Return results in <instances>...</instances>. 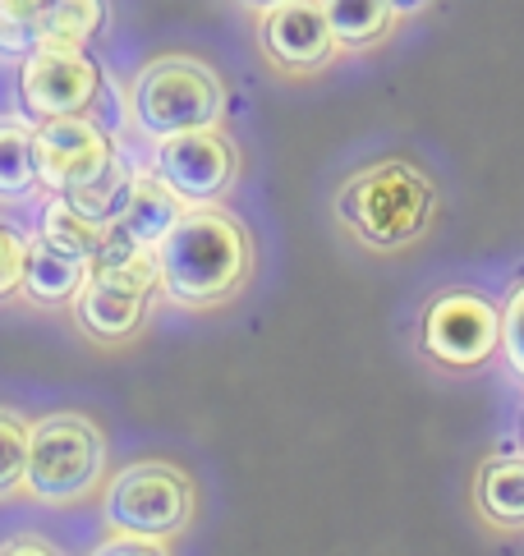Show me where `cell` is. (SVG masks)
Returning <instances> with one entry per match:
<instances>
[{
	"mask_svg": "<svg viewBox=\"0 0 524 556\" xmlns=\"http://www.w3.org/2000/svg\"><path fill=\"white\" fill-rule=\"evenodd\" d=\"M340 216L373 249H400L423 235L433 216V185L406 162L369 166L340 189Z\"/></svg>",
	"mask_w": 524,
	"mask_h": 556,
	"instance_id": "cell-2",
	"label": "cell"
},
{
	"mask_svg": "<svg viewBox=\"0 0 524 556\" xmlns=\"http://www.w3.org/2000/svg\"><path fill=\"white\" fill-rule=\"evenodd\" d=\"M10 552H55V547L47 539H37V533H18V539L0 543V556H10Z\"/></svg>",
	"mask_w": 524,
	"mask_h": 556,
	"instance_id": "cell-24",
	"label": "cell"
},
{
	"mask_svg": "<svg viewBox=\"0 0 524 556\" xmlns=\"http://www.w3.org/2000/svg\"><path fill=\"white\" fill-rule=\"evenodd\" d=\"M28 419H18L14 409H0V496H14L24 488L28 473Z\"/></svg>",
	"mask_w": 524,
	"mask_h": 556,
	"instance_id": "cell-19",
	"label": "cell"
},
{
	"mask_svg": "<svg viewBox=\"0 0 524 556\" xmlns=\"http://www.w3.org/2000/svg\"><path fill=\"white\" fill-rule=\"evenodd\" d=\"M185 212H189V203H185V198H179V193L152 170V175H134L129 198H125V207H120L115 222L125 226L138 244H152V249H157Z\"/></svg>",
	"mask_w": 524,
	"mask_h": 556,
	"instance_id": "cell-11",
	"label": "cell"
},
{
	"mask_svg": "<svg viewBox=\"0 0 524 556\" xmlns=\"http://www.w3.org/2000/svg\"><path fill=\"white\" fill-rule=\"evenodd\" d=\"M107 469V442L84 414H47L28 428L24 488L47 506H74L92 496Z\"/></svg>",
	"mask_w": 524,
	"mask_h": 556,
	"instance_id": "cell-3",
	"label": "cell"
},
{
	"mask_svg": "<svg viewBox=\"0 0 524 556\" xmlns=\"http://www.w3.org/2000/svg\"><path fill=\"white\" fill-rule=\"evenodd\" d=\"M134 175L138 170H129V162L115 152V162L97 175L92 185H84V189H74V193H65L70 203L78 207V212H88V216H97V222H115L120 216V207H125V198H129V185H134Z\"/></svg>",
	"mask_w": 524,
	"mask_h": 556,
	"instance_id": "cell-18",
	"label": "cell"
},
{
	"mask_svg": "<svg viewBox=\"0 0 524 556\" xmlns=\"http://www.w3.org/2000/svg\"><path fill=\"white\" fill-rule=\"evenodd\" d=\"M478 510L501 529H524V455H501L478 473Z\"/></svg>",
	"mask_w": 524,
	"mask_h": 556,
	"instance_id": "cell-13",
	"label": "cell"
},
{
	"mask_svg": "<svg viewBox=\"0 0 524 556\" xmlns=\"http://www.w3.org/2000/svg\"><path fill=\"white\" fill-rule=\"evenodd\" d=\"M322 10L332 18L336 47H369L391 28V0H322Z\"/></svg>",
	"mask_w": 524,
	"mask_h": 556,
	"instance_id": "cell-17",
	"label": "cell"
},
{
	"mask_svg": "<svg viewBox=\"0 0 524 556\" xmlns=\"http://www.w3.org/2000/svg\"><path fill=\"white\" fill-rule=\"evenodd\" d=\"M111 162H115L111 134L97 121H88V111L37 121V129H33V166H37V185H42L47 193L84 189Z\"/></svg>",
	"mask_w": 524,
	"mask_h": 556,
	"instance_id": "cell-6",
	"label": "cell"
},
{
	"mask_svg": "<svg viewBox=\"0 0 524 556\" xmlns=\"http://www.w3.org/2000/svg\"><path fill=\"white\" fill-rule=\"evenodd\" d=\"M152 556V552H166V539H148V533H129V529H111V539L97 547V556Z\"/></svg>",
	"mask_w": 524,
	"mask_h": 556,
	"instance_id": "cell-23",
	"label": "cell"
},
{
	"mask_svg": "<svg viewBox=\"0 0 524 556\" xmlns=\"http://www.w3.org/2000/svg\"><path fill=\"white\" fill-rule=\"evenodd\" d=\"M47 0H0V51L28 55L37 47V18Z\"/></svg>",
	"mask_w": 524,
	"mask_h": 556,
	"instance_id": "cell-20",
	"label": "cell"
},
{
	"mask_svg": "<svg viewBox=\"0 0 524 556\" xmlns=\"http://www.w3.org/2000/svg\"><path fill=\"white\" fill-rule=\"evenodd\" d=\"M433 0H391V10L396 14H419V10H428Z\"/></svg>",
	"mask_w": 524,
	"mask_h": 556,
	"instance_id": "cell-25",
	"label": "cell"
},
{
	"mask_svg": "<svg viewBox=\"0 0 524 556\" xmlns=\"http://www.w3.org/2000/svg\"><path fill=\"white\" fill-rule=\"evenodd\" d=\"M262 47L280 70H322L336 51L322 0H276L262 10Z\"/></svg>",
	"mask_w": 524,
	"mask_h": 556,
	"instance_id": "cell-10",
	"label": "cell"
},
{
	"mask_svg": "<svg viewBox=\"0 0 524 556\" xmlns=\"http://www.w3.org/2000/svg\"><path fill=\"white\" fill-rule=\"evenodd\" d=\"M423 350L447 368H478L501 350V308L474 290L437 294L423 313Z\"/></svg>",
	"mask_w": 524,
	"mask_h": 556,
	"instance_id": "cell-8",
	"label": "cell"
},
{
	"mask_svg": "<svg viewBox=\"0 0 524 556\" xmlns=\"http://www.w3.org/2000/svg\"><path fill=\"white\" fill-rule=\"evenodd\" d=\"M102 92V70L88 47H33L18 70V97L33 121L55 115H84Z\"/></svg>",
	"mask_w": 524,
	"mask_h": 556,
	"instance_id": "cell-7",
	"label": "cell"
},
{
	"mask_svg": "<svg viewBox=\"0 0 524 556\" xmlns=\"http://www.w3.org/2000/svg\"><path fill=\"white\" fill-rule=\"evenodd\" d=\"M88 276H92V263H84V257L60 253L47 240L28 244L24 290H28L33 304H70V300H78V290H84Z\"/></svg>",
	"mask_w": 524,
	"mask_h": 556,
	"instance_id": "cell-12",
	"label": "cell"
},
{
	"mask_svg": "<svg viewBox=\"0 0 524 556\" xmlns=\"http://www.w3.org/2000/svg\"><path fill=\"white\" fill-rule=\"evenodd\" d=\"M33 121L24 115H0V203L28 198L37 189L33 166Z\"/></svg>",
	"mask_w": 524,
	"mask_h": 556,
	"instance_id": "cell-16",
	"label": "cell"
},
{
	"mask_svg": "<svg viewBox=\"0 0 524 556\" xmlns=\"http://www.w3.org/2000/svg\"><path fill=\"white\" fill-rule=\"evenodd\" d=\"M107 28V0H47L37 47H88Z\"/></svg>",
	"mask_w": 524,
	"mask_h": 556,
	"instance_id": "cell-14",
	"label": "cell"
},
{
	"mask_svg": "<svg viewBox=\"0 0 524 556\" xmlns=\"http://www.w3.org/2000/svg\"><path fill=\"white\" fill-rule=\"evenodd\" d=\"M157 175L166 180L189 207L226 198L235 185V148L221 125H198L157 138Z\"/></svg>",
	"mask_w": 524,
	"mask_h": 556,
	"instance_id": "cell-9",
	"label": "cell"
},
{
	"mask_svg": "<svg viewBox=\"0 0 524 556\" xmlns=\"http://www.w3.org/2000/svg\"><path fill=\"white\" fill-rule=\"evenodd\" d=\"M102 235H107V222H97V216L78 212L65 193H51V203H47V212H42V240H47L51 249L92 263L97 249H102Z\"/></svg>",
	"mask_w": 524,
	"mask_h": 556,
	"instance_id": "cell-15",
	"label": "cell"
},
{
	"mask_svg": "<svg viewBox=\"0 0 524 556\" xmlns=\"http://www.w3.org/2000/svg\"><path fill=\"white\" fill-rule=\"evenodd\" d=\"M102 510L111 529L148 533V539H175V533L189 529L194 488L179 469L144 460V465H129L115 473Z\"/></svg>",
	"mask_w": 524,
	"mask_h": 556,
	"instance_id": "cell-5",
	"label": "cell"
},
{
	"mask_svg": "<svg viewBox=\"0 0 524 556\" xmlns=\"http://www.w3.org/2000/svg\"><path fill=\"white\" fill-rule=\"evenodd\" d=\"M501 354H507L511 368L524 377V281L511 290L507 308H501Z\"/></svg>",
	"mask_w": 524,
	"mask_h": 556,
	"instance_id": "cell-22",
	"label": "cell"
},
{
	"mask_svg": "<svg viewBox=\"0 0 524 556\" xmlns=\"http://www.w3.org/2000/svg\"><path fill=\"white\" fill-rule=\"evenodd\" d=\"M161 290L166 300L185 308L226 304L249 276V235L239 230L230 212H216L212 203L189 207L171 235L157 244Z\"/></svg>",
	"mask_w": 524,
	"mask_h": 556,
	"instance_id": "cell-1",
	"label": "cell"
},
{
	"mask_svg": "<svg viewBox=\"0 0 524 556\" xmlns=\"http://www.w3.org/2000/svg\"><path fill=\"white\" fill-rule=\"evenodd\" d=\"M249 5H258V10H267V5H276V0H249Z\"/></svg>",
	"mask_w": 524,
	"mask_h": 556,
	"instance_id": "cell-26",
	"label": "cell"
},
{
	"mask_svg": "<svg viewBox=\"0 0 524 556\" xmlns=\"http://www.w3.org/2000/svg\"><path fill=\"white\" fill-rule=\"evenodd\" d=\"M24 263H28L24 235L0 222V300L14 294V290H24Z\"/></svg>",
	"mask_w": 524,
	"mask_h": 556,
	"instance_id": "cell-21",
	"label": "cell"
},
{
	"mask_svg": "<svg viewBox=\"0 0 524 556\" xmlns=\"http://www.w3.org/2000/svg\"><path fill=\"white\" fill-rule=\"evenodd\" d=\"M129 106H134L138 129L152 138H166L179 129L221 125V115H226V88L194 55H161V61L138 70Z\"/></svg>",
	"mask_w": 524,
	"mask_h": 556,
	"instance_id": "cell-4",
	"label": "cell"
}]
</instances>
